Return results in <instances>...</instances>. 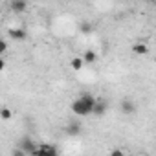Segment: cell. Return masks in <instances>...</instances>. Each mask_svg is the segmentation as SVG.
Listing matches in <instances>:
<instances>
[{"instance_id": "6da1fadb", "label": "cell", "mask_w": 156, "mask_h": 156, "mask_svg": "<svg viewBox=\"0 0 156 156\" xmlns=\"http://www.w3.org/2000/svg\"><path fill=\"white\" fill-rule=\"evenodd\" d=\"M94 103H96V98L92 94H81L77 99H73L72 103V112L75 116H79V118H87L92 114V108H94Z\"/></svg>"}, {"instance_id": "7a4b0ae2", "label": "cell", "mask_w": 156, "mask_h": 156, "mask_svg": "<svg viewBox=\"0 0 156 156\" xmlns=\"http://www.w3.org/2000/svg\"><path fill=\"white\" fill-rule=\"evenodd\" d=\"M31 156H59V151L51 143H41V145H37V151Z\"/></svg>"}, {"instance_id": "3957f363", "label": "cell", "mask_w": 156, "mask_h": 156, "mask_svg": "<svg viewBox=\"0 0 156 156\" xmlns=\"http://www.w3.org/2000/svg\"><path fill=\"white\" fill-rule=\"evenodd\" d=\"M17 147H19L20 151H24L26 154H33V152L37 151V143H35V140L30 138V136H22Z\"/></svg>"}, {"instance_id": "277c9868", "label": "cell", "mask_w": 156, "mask_h": 156, "mask_svg": "<svg viewBox=\"0 0 156 156\" xmlns=\"http://www.w3.org/2000/svg\"><path fill=\"white\" fill-rule=\"evenodd\" d=\"M107 110H108V103H107L105 99H96L94 108H92V114H94L96 118H103V116L107 114Z\"/></svg>"}, {"instance_id": "5b68a950", "label": "cell", "mask_w": 156, "mask_h": 156, "mask_svg": "<svg viewBox=\"0 0 156 156\" xmlns=\"http://www.w3.org/2000/svg\"><path fill=\"white\" fill-rule=\"evenodd\" d=\"M119 108H121V112H123L125 116H132V114L136 112V105H134L132 99H123V101L119 103Z\"/></svg>"}, {"instance_id": "8992f818", "label": "cell", "mask_w": 156, "mask_h": 156, "mask_svg": "<svg viewBox=\"0 0 156 156\" xmlns=\"http://www.w3.org/2000/svg\"><path fill=\"white\" fill-rule=\"evenodd\" d=\"M81 132H83V127H81L79 121H70L66 125V134L68 136H79Z\"/></svg>"}, {"instance_id": "52a82bcc", "label": "cell", "mask_w": 156, "mask_h": 156, "mask_svg": "<svg viewBox=\"0 0 156 156\" xmlns=\"http://www.w3.org/2000/svg\"><path fill=\"white\" fill-rule=\"evenodd\" d=\"M9 9L13 13H24L28 9V2H24V0H11V2H9Z\"/></svg>"}, {"instance_id": "ba28073f", "label": "cell", "mask_w": 156, "mask_h": 156, "mask_svg": "<svg viewBox=\"0 0 156 156\" xmlns=\"http://www.w3.org/2000/svg\"><path fill=\"white\" fill-rule=\"evenodd\" d=\"M8 33H9V37H11L13 41H24V39L28 37V33H26L24 28H9Z\"/></svg>"}, {"instance_id": "9c48e42d", "label": "cell", "mask_w": 156, "mask_h": 156, "mask_svg": "<svg viewBox=\"0 0 156 156\" xmlns=\"http://www.w3.org/2000/svg\"><path fill=\"white\" fill-rule=\"evenodd\" d=\"M83 62H87V64H92V62H96V59H98V55H96V51L94 50H87L85 53H83Z\"/></svg>"}, {"instance_id": "30bf717a", "label": "cell", "mask_w": 156, "mask_h": 156, "mask_svg": "<svg viewBox=\"0 0 156 156\" xmlns=\"http://www.w3.org/2000/svg\"><path fill=\"white\" fill-rule=\"evenodd\" d=\"M132 51H134L136 55H145V53L149 51V48H147V44H143V42H136V44L132 46Z\"/></svg>"}, {"instance_id": "8fae6325", "label": "cell", "mask_w": 156, "mask_h": 156, "mask_svg": "<svg viewBox=\"0 0 156 156\" xmlns=\"http://www.w3.org/2000/svg\"><path fill=\"white\" fill-rule=\"evenodd\" d=\"M83 64H85V62H83L81 57H73V59L70 61V66H72V70H75V72H79V70L83 68Z\"/></svg>"}, {"instance_id": "7c38bea8", "label": "cell", "mask_w": 156, "mask_h": 156, "mask_svg": "<svg viewBox=\"0 0 156 156\" xmlns=\"http://www.w3.org/2000/svg\"><path fill=\"white\" fill-rule=\"evenodd\" d=\"M11 116H13V112L9 110V108H0V118H2L4 121H8V119H11Z\"/></svg>"}, {"instance_id": "4fadbf2b", "label": "cell", "mask_w": 156, "mask_h": 156, "mask_svg": "<svg viewBox=\"0 0 156 156\" xmlns=\"http://www.w3.org/2000/svg\"><path fill=\"white\" fill-rule=\"evenodd\" d=\"M79 30H81V33H85V35H88V33L92 31V24H90V22H83V24L79 26Z\"/></svg>"}, {"instance_id": "5bb4252c", "label": "cell", "mask_w": 156, "mask_h": 156, "mask_svg": "<svg viewBox=\"0 0 156 156\" xmlns=\"http://www.w3.org/2000/svg\"><path fill=\"white\" fill-rule=\"evenodd\" d=\"M8 48H9V46H8V42H6L4 39H0V55H4V53L8 51Z\"/></svg>"}, {"instance_id": "9a60e30c", "label": "cell", "mask_w": 156, "mask_h": 156, "mask_svg": "<svg viewBox=\"0 0 156 156\" xmlns=\"http://www.w3.org/2000/svg\"><path fill=\"white\" fill-rule=\"evenodd\" d=\"M13 156H28V154H26L24 151H20L19 147H15V149H13Z\"/></svg>"}, {"instance_id": "2e32d148", "label": "cell", "mask_w": 156, "mask_h": 156, "mask_svg": "<svg viewBox=\"0 0 156 156\" xmlns=\"http://www.w3.org/2000/svg\"><path fill=\"white\" fill-rule=\"evenodd\" d=\"M108 156H125V154H123V151H121V149H114Z\"/></svg>"}, {"instance_id": "e0dca14e", "label": "cell", "mask_w": 156, "mask_h": 156, "mask_svg": "<svg viewBox=\"0 0 156 156\" xmlns=\"http://www.w3.org/2000/svg\"><path fill=\"white\" fill-rule=\"evenodd\" d=\"M6 68V62H4V59H0V72H2Z\"/></svg>"}]
</instances>
